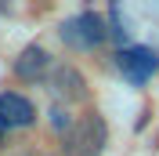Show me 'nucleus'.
<instances>
[{
    "label": "nucleus",
    "instance_id": "1",
    "mask_svg": "<svg viewBox=\"0 0 159 156\" xmlns=\"http://www.w3.org/2000/svg\"><path fill=\"white\" fill-rule=\"evenodd\" d=\"M58 37L65 40L72 51H94V47H101L112 33H109V22L101 18L98 11H80V15H72V18H65L58 26Z\"/></svg>",
    "mask_w": 159,
    "mask_h": 156
},
{
    "label": "nucleus",
    "instance_id": "2",
    "mask_svg": "<svg viewBox=\"0 0 159 156\" xmlns=\"http://www.w3.org/2000/svg\"><path fill=\"white\" fill-rule=\"evenodd\" d=\"M109 145V127L98 113H83L69 134L61 138V153L65 156H101Z\"/></svg>",
    "mask_w": 159,
    "mask_h": 156
},
{
    "label": "nucleus",
    "instance_id": "3",
    "mask_svg": "<svg viewBox=\"0 0 159 156\" xmlns=\"http://www.w3.org/2000/svg\"><path fill=\"white\" fill-rule=\"evenodd\" d=\"M47 91L54 95L58 105H72V102H87V80L72 62H58L47 76Z\"/></svg>",
    "mask_w": 159,
    "mask_h": 156
},
{
    "label": "nucleus",
    "instance_id": "4",
    "mask_svg": "<svg viewBox=\"0 0 159 156\" xmlns=\"http://www.w3.org/2000/svg\"><path fill=\"white\" fill-rule=\"evenodd\" d=\"M116 69L134 84V87H141V84L159 69V55L152 47H138V44H134V47H119L116 51Z\"/></svg>",
    "mask_w": 159,
    "mask_h": 156
},
{
    "label": "nucleus",
    "instance_id": "5",
    "mask_svg": "<svg viewBox=\"0 0 159 156\" xmlns=\"http://www.w3.org/2000/svg\"><path fill=\"white\" fill-rule=\"evenodd\" d=\"M15 76L18 80H25V84H36L40 76H51V55L43 47H40V44H29V47H22V55L18 58H15Z\"/></svg>",
    "mask_w": 159,
    "mask_h": 156
},
{
    "label": "nucleus",
    "instance_id": "6",
    "mask_svg": "<svg viewBox=\"0 0 159 156\" xmlns=\"http://www.w3.org/2000/svg\"><path fill=\"white\" fill-rule=\"evenodd\" d=\"M0 120L15 131V127H33L36 124V109H33V102L25 95H18V91H4L0 95Z\"/></svg>",
    "mask_w": 159,
    "mask_h": 156
},
{
    "label": "nucleus",
    "instance_id": "7",
    "mask_svg": "<svg viewBox=\"0 0 159 156\" xmlns=\"http://www.w3.org/2000/svg\"><path fill=\"white\" fill-rule=\"evenodd\" d=\"M47 116H51V127H54V134H58V138H65V134L72 131V127H76V120H72L69 105H58V102H54Z\"/></svg>",
    "mask_w": 159,
    "mask_h": 156
},
{
    "label": "nucleus",
    "instance_id": "8",
    "mask_svg": "<svg viewBox=\"0 0 159 156\" xmlns=\"http://www.w3.org/2000/svg\"><path fill=\"white\" fill-rule=\"evenodd\" d=\"M7 156H40V153H36V149H11Z\"/></svg>",
    "mask_w": 159,
    "mask_h": 156
},
{
    "label": "nucleus",
    "instance_id": "9",
    "mask_svg": "<svg viewBox=\"0 0 159 156\" xmlns=\"http://www.w3.org/2000/svg\"><path fill=\"white\" fill-rule=\"evenodd\" d=\"M7 131H11V127L4 124V120H0V142H4V138H7Z\"/></svg>",
    "mask_w": 159,
    "mask_h": 156
}]
</instances>
